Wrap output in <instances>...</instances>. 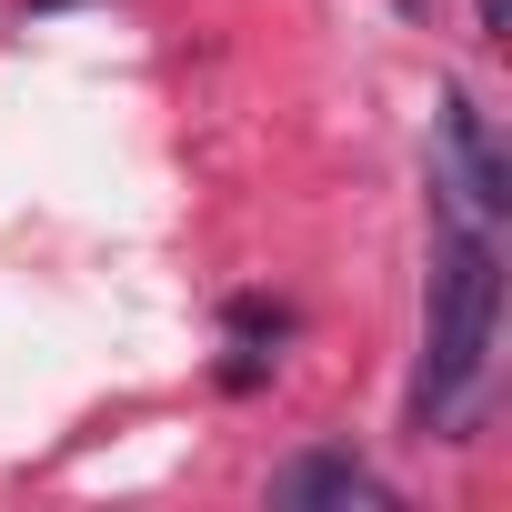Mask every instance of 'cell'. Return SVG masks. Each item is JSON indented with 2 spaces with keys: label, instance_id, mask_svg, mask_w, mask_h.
Returning <instances> with one entry per match:
<instances>
[{
  "label": "cell",
  "instance_id": "1",
  "mask_svg": "<svg viewBox=\"0 0 512 512\" xmlns=\"http://www.w3.org/2000/svg\"><path fill=\"white\" fill-rule=\"evenodd\" d=\"M492 322H502L492 231L482 221H452L442 231V262H432V292H422V382H412L422 432H462L472 422V392L492 372Z\"/></svg>",
  "mask_w": 512,
  "mask_h": 512
},
{
  "label": "cell",
  "instance_id": "2",
  "mask_svg": "<svg viewBox=\"0 0 512 512\" xmlns=\"http://www.w3.org/2000/svg\"><path fill=\"white\" fill-rule=\"evenodd\" d=\"M442 191L462 201V221H492L512 201V171H502V141L482 121L472 91H442Z\"/></svg>",
  "mask_w": 512,
  "mask_h": 512
},
{
  "label": "cell",
  "instance_id": "3",
  "mask_svg": "<svg viewBox=\"0 0 512 512\" xmlns=\"http://www.w3.org/2000/svg\"><path fill=\"white\" fill-rule=\"evenodd\" d=\"M272 502H282V512H322V502H332V512H352V502H362V512H382V502H392V482H382V472H362L352 452H302V462H282V472H272Z\"/></svg>",
  "mask_w": 512,
  "mask_h": 512
},
{
  "label": "cell",
  "instance_id": "4",
  "mask_svg": "<svg viewBox=\"0 0 512 512\" xmlns=\"http://www.w3.org/2000/svg\"><path fill=\"white\" fill-rule=\"evenodd\" d=\"M472 21H482V41H502L512 31V0H472Z\"/></svg>",
  "mask_w": 512,
  "mask_h": 512
},
{
  "label": "cell",
  "instance_id": "5",
  "mask_svg": "<svg viewBox=\"0 0 512 512\" xmlns=\"http://www.w3.org/2000/svg\"><path fill=\"white\" fill-rule=\"evenodd\" d=\"M402 11H412V21H422V11H432V0H402Z\"/></svg>",
  "mask_w": 512,
  "mask_h": 512
}]
</instances>
